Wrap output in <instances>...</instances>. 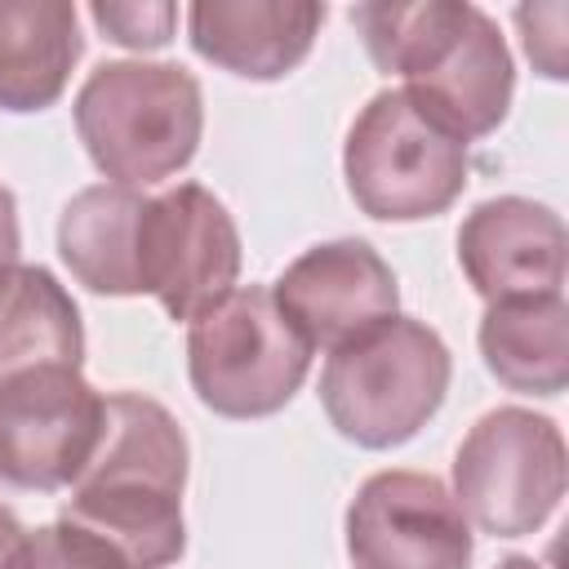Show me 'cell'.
<instances>
[{
    "mask_svg": "<svg viewBox=\"0 0 569 569\" xmlns=\"http://www.w3.org/2000/svg\"><path fill=\"white\" fill-rule=\"evenodd\" d=\"M360 31L378 71L396 76L400 93L458 142L485 138L507 120L516 67L498 22L467 0H382L356 4Z\"/></svg>",
    "mask_w": 569,
    "mask_h": 569,
    "instance_id": "obj_1",
    "label": "cell"
},
{
    "mask_svg": "<svg viewBox=\"0 0 569 569\" xmlns=\"http://www.w3.org/2000/svg\"><path fill=\"white\" fill-rule=\"evenodd\" d=\"M182 489L187 436L173 413L138 391H111L93 458L58 520L107 542L129 569H169L187 551Z\"/></svg>",
    "mask_w": 569,
    "mask_h": 569,
    "instance_id": "obj_2",
    "label": "cell"
},
{
    "mask_svg": "<svg viewBox=\"0 0 569 569\" xmlns=\"http://www.w3.org/2000/svg\"><path fill=\"white\" fill-rule=\"evenodd\" d=\"M200 129V80L178 62H102L76 93V133L116 187L142 191L187 169Z\"/></svg>",
    "mask_w": 569,
    "mask_h": 569,
    "instance_id": "obj_3",
    "label": "cell"
},
{
    "mask_svg": "<svg viewBox=\"0 0 569 569\" xmlns=\"http://www.w3.org/2000/svg\"><path fill=\"white\" fill-rule=\"evenodd\" d=\"M449 373L453 360L445 338L413 316H391L329 351L320 405L342 440L360 449H396L436 418Z\"/></svg>",
    "mask_w": 569,
    "mask_h": 569,
    "instance_id": "obj_4",
    "label": "cell"
},
{
    "mask_svg": "<svg viewBox=\"0 0 569 569\" xmlns=\"http://www.w3.org/2000/svg\"><path fill=\"white\" fill-rule=\"evenodd\" d=\"M311 369V342L267 284L231 289L187 329V373L204 409L222 418L280 413Z\"/></svg>",
    "mask_w": 569,
    "mask_h": 569,
    "instance_id": "obj_5",
    "label": "cell"
},
{
    "mask_svg": "<svg viewBox=\"0 0 569 569\" xmlns=\"http://www.w3.org/2000/svg\"><path fill=\"white\" fill-rule=\"evenodd\" d=\"M342 173L351 200L378 222L445 213L471 173L467 142L431 124L400 89H382L347 129Z\"/></svg>",
    "mask_w": 569,
    "mask_h": 569,
    "instance_id": "obj_6",
    "label": "cell"
},
{
    "mask_svg": "<svg viewBox=\"0 0 569 569\" xmlns=\"http://www.w3.org/2000/svg\"><path fill=\"white\" fill-rule=\"evenodd\" d=\"M565 498V436L533 409H489L453 453V502L480 533L525 538Z\"/></svg>",
    "mask_w": 569,
    "mask_h": 569,
    "instance_id": "obj_7",
    "label": "cell"
},
{
    "mask_svg": "<svg viewBox=\"0 0 569 569\" xmlns=\"http://www.w3.org/2000/svg\"><path fill=\"white\" fill-rule=\"evenodd\" d=\"M240 280V231L227 204L200 187L178 182L147 196L138 231V284L169 320H200Z\"/></svg>",
    "mask_w": 569,
    "mask_h": 569,
    "instance_id": "obj_8",
    "label": "cell"
},
{
    "mask_svg": "<svg viewBox=\"0 0 569 569\" xmlns=\"http://www.w3.org/2000/svg\"><path fill=\"white\" fill-rule=\"evenodd\" d=\"M107 396L76 365H36L0 382V480L27 493L71 489L102 436Z\"/></svg>",
    "mask_w": 569,
    "mask_h": 569,
    "instance_id": "obj_9",
    "label": "cell"
},
{
    "mask_svg": "<svg viewBox=\"0 0 569 569\" xmlns=\"http://www.w3.org/2000/svg\"><path fill=\"white\" fill-rule=\"evenodd\" d=\"M471 525L445 480L427 471H378L347 507V556L356 569H467Z\"/></svg>",
    "mask_w": 569,
    "mask_h": 569,
    "instance_id": "obj_10",
    "label": "cell"
},
{
    "mask_svg": "<svg viewBox=\"0 0 569 569\" xmlns=\"http://www.w3.org/2000/svg\"><path fill=\"white\" fill-rule=\"evenodd\" d=\"M271 298L311 342V351H333L391 320L400 307V284L369 240H325L280 271Z\"/></svg>",
    "mask_w": 569,
    "mask_h": 569,
    "instance_id": "obj_11",
    "label": "cell"
},
{
    "mask_svg": "<svg viewBox=\"0 0 569 569\" xmlns=\"http://www.w3.org/2000/svg\"><path fill=\"white\" fill-rule=\"evenodd\" d=\"M565 253L560 213L525 196L485 200L458 227V267L485 302L560 293Z\"/></svg>",
    "mask_w": 569,
    "mask_h": 569,
    "instance_id": "obj_12",
    "label": "cell"
},
{
    "mask_svg": "<svg viewBox=\"0 0 569 569\" xmlns=\"http://www.w3.org/2000/svg\"><path fill=\"white\" fill-rule=\"evenodd\" d=\"M320 22L325 4L307 0H200L187 9V40L240 80H280L311 53Z\"/></svg>",
    "mask_w": 569,
    "mask_h": 569,
    "instance_id": "obj_13",
    "label": "cell"
},
{
    "mask_svg": "<svg viewBox=\"0 0 569 569\" xmlns=\"http://www.w3.org/2000/svg\"><path fill=\"white\" fill-rule=\"evenodd\" d=\"M80 13L67 0H0V111H44L80 62Z\"/></svg>",
    "mask_w": 569,
    "mask_h": 569,
    "instance_id": "obj_14",
    "label": "cell"
},
{
    "mask_svg": "<svg viewBox=\"0 0 569 569\" xmlns=\"http://www.w3.org/2000/svg\"><path fill=\"white\" fill-rule=\"evenodd\" d=\"M147 196L133 187L98 182L67 200L58 218V253L67 271L107 298H133L138 284V231Z\"/></svg>",
    "mask_w": 569,
    "mask_h": 569,
    "instance_id": "obj_15",
    "label": "cell"
},
{
    "mask_svg": "<svg viewBox=\"0 0 569 569\" xmlns=\"http://www.w3.org/2000/svg\"><path fill=\"white\" fill-rule=\"evenodd\" d=\"M489 373L525 396H560L569 382V307L565 293L489 302L480 320Z\"/></svg>",
    "mask_w": 569,
    "mask_h": 569,
    "instance_id": "obj_16",
    "label": "cell"
},
{
    "mask_svg": "<svg viewBox=\"0 0 569 569\" xmlns=\"http://www.w3.org/2000/svg\"><path fill=\"white\" fill-rule=\"evenodd\" d=\"M84 360V325L71 293L44 267L0 271V382L36 365Z\"/></svg>",
    "mask_w": 569,
    "mask_h": 569,
    "instance_id": "obj_17",
    "label": "cell"
},
{
    "mask_svg": "<svg viewBox=\"0 0 569 569\" xmlns=\"http://www.w3.org/2000/svg\"><path fill=\"white\" fill-rule=\"evenodd\" d=\"M4 569H129V565L93 533L67 525V520H53L44 529L22 533L18 547L9 551Z\"/></svg>",
    "mask_w": 569,
    "mask_h": 569,
    "instance_id": "obj_18",
    "label": "cell"
},
{
    "mask_svg": "<svg viewBox=\"0 0 569 569\" xmlns=\"http://www.w3.org/2000/svg\"><path fill=\"white\" fill-rule=\"evenodd\" d=\"M89 18L98 22V31L111 40V44H124V49H160L173 40V27H178V4H93Z\"/></svg>",
    "mask_w": 569,
    "mask_h": 569,
    "instance_id": "obj_19",
    "label": "cell"
},
{
    "mask_svg": "<svg viewBox=\"0 0 569 569\" xmlns=\"http://www.w3.org/2000/svg\"><path fill=\"white\" fill-rule=\"evenodd\" d=\"M565 18H569L565 4H556L551 27H542V4L516 9V22H520V31H525V49H529V58L538 62V71H542L547 80H560V76H565Z\"/></svg>",
    "mask_w": 569,
    "mask_h": 569,
    "instance_id": "obj_20",
    "label": "cell"
},
{
    "mask_svg": "<svg viewBox=\"0 0 569 569\" xmlns=\"http://www.w3.org/2000/svg\"><path fill=\"white\" fill-rule=\"evenodd\" d=\"M18 267V204L13 191L0 187V271Z\"/></svg>",
    "mask_w": 569,
    "mask_h": 569,
    "instance_id": "obj_21",
    "label": "cell"
},
{
    "mask_svg": "<svg viewBox=\"0 0 569 569\" xmlns=\"http://www.w3.org/2000/svg\"><path fill=\"white\" fill-rule=\"evenodd\" d=\"M27 529L13 520V511L9 507H0V569H4V560H9V551L18 547V538H22Z\"/></svg>",
    "mask_w": 569,
    "mask_h": 569,
    "instance_id": "obj_22",
    "label": "cell"
},
{
    "mask_svg": "<svg viewBox=\"0 0 569 569\" xmlns=\"http://www.w3.org/2000/svg\"><path fill=\"white\" fill-rule=\"evenodd\" d=\"M493 569H542L538 560H529V556H507L502 565H493Z\"/></svg>",
    "mask_w": 569,
    "mask_h": 569,
    "instance_id": "obj_23",
    "label": "cell"
}]
</instances>
